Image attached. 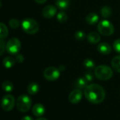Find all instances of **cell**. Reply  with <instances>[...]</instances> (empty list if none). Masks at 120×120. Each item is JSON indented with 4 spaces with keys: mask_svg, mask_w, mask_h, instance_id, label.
I'll return each mask as SVG.
<instances>
[{
    "mask_svg": "<svg viewBox=\"0 0 120 120\" xmlns=\"http://www.w3.org/2000/svg\"><path fill=\"white\" fill-rule=\"evenodd\" d=\"M87 81L85 79L84 77H81V78H79L76 80V83H75V86L76 88H79V89H83V88H85L86 86H87Z\"/></svg>",
    "mask_w": 120,
    "mask_h": 120,
    "instance_id": "20",
    "label": "cell"
},
{
    "mask_svg": "<svg viewBox=\"0 0 120 120\" xmlns=\"http://www.w3.org/2000/svg\"><path fill=\"white\" fill-rule=\"evenodd\" d=\"M98 51L102 54H109L112 52V47L107 42H101L98 45Z\"/></svg>",
    "mask_w": 120,
    "mask_h": 120,
    "instance_id": "11",
    "label": "cell"
},
{
    "mask_svg": "<svg viewBox=\"0 0 120 120\" xmlns=\"http://www.w3.org/2000/svg\"><path fill=\"white\" fill-rule=\"evenodd\" d=\"M84 95L88 102L93 104H99L105 100V91L99 84L92 83L84 88Z\"/></svg>",
    "mask_w": 120,
    "mask_h": 120,
    "instance_id": "1",
    "label": "cell"
},
{
    "mask_svg": "<svg viewBox=\"0 0 120 120\" xmlns=\"http://www.w3.org/2000/svg\"><path fill=\"white\" fill-rule=\"evenodd\" d=\"M32 105L31 98L27 95H20L16 101V106L19 111L22 112H28Z\"/></svg>",
    "mask_w": 120,
    "mask_h": 120,
    "instance_id": "4",
    "label": "cell"
},
{
    "mask_svg": "<svg viewBox=\"0 0 120 120\" xmlns=\"http://www.w3.org/2000/svg\"><path fill=\"white\" fill-rule=\"evenodd\" d=\"M9 30L7 26L3 23L0 22V39H4L8 36Z\"/></svg>",
    "mask_w": 120,
    "mask_h": 120,
    "instance_id": "19",
    "label": "cell"
},
{
    "mask_svg": "<svg viewBox=\"0 0 120 120\" xmlns=\"http://www.w3.org/2000/svg\"><path fill=\"white\" fill-rule=\"evenodd\" d=\"M83 66L86 69L88 70H92L95 68V62L91 59H86L83 61Z\"/></svg>",
    "mask_w": 120,
    "mask_h": 120,
    "instance_id": "21",
    "label": "cell"
},
{
    "mask_svg": "<svg viewBox=\"0 0 120 120\" xmlns=\"http://www.w3.org/2000/svg\"><path fill=\"white\" fill-rule=\"evenodd\" d=\"M112 9L109 7L105 6L101 9V14L105 19L109 18L112 15Z\"/></svg>",
    "mask_w": 120,
    "mask_h": 120,
    "instance_id": "23",
    "label": "cell"
},
{
    "mask_svg": "<svg viewBox=\"0 0 120 120\" xmlns=\"http://www.w3.org/2000/svg\"><path fill=\"white\" fill-rule=\"evenodd\" d=\"M95 75L99 80L107 81L110 79L113 76L112 69L105 65H100L95 68Z\"/></svg>",
    "mask_w": 120,
    "mask_h": 120,
    "instance_id": "2",
    "label": "cell"
},
{
    "mask_svg": "<svg viewBox=\"0 0 120 120\" xmlns=\"http://www.w3.org/2000/svg\"><path fill=\"white\" fill-rule=\"evenodd\" d=\"M1 7H2V2H0V8H1Z\"/></svg>",
    "mask_w": 120,
    "mask_h": 120,
    "instance_id": "34",
    "label": "cell"
},
{
    "mask_svg": "<svg viewBox=\"0 0 120 120\" xmlns=\"http://www.w3.org/2000/svg\"><path fill=\"white\" fill-rule=\"evenodd\" d=\"M2 88L6 92H11L14 90V85L11 81H5L2 83Z\"/></svg>",
    "mask_w": 120,
    "mask_h": 120,
    "instance_id": "22",
    "label": "cell"
},
{
    "mask_svg": "<svg viewBox=\"0 0 120 120\" xmlns=\"http://www.w3.org/2000/svg\"><path fill=\"white\" fill-rule=\"evenodd\" d=\"M86 38H87V40L88 42H90L91 44H96L100 42L101 37H100V34H98V33L91 32L87 35Z\"/></svg>",
    "mask_w": 120,
    "mask_h": 120,
    "instance_id": "13",
    "label": "cell"
},
{
    "mask_svg": "<svg viewBox=\"0 0 120 120\" xmlns=\"http://www.w3.org/2000/svg\"><path fill=\"white\" fill-rule=\"evenodd\" d=\"M98 30L101 35L104 36H110L114 32V27L108 20H103L98 23Z\"/></svg>",
    "mask_w": 120,
    "mask_h": 120,
    "instance_id": "5",
    "label": "cell"
},
{
    "mask_svg": "<svg viewBox=\"0 0 120 120\" xmlns=\"http://www.w3.org/2000/svg\"><path fill=\"white\" fill-rule=\"evenodd\" d=\"M39 88H40L39 85L38 83L33 82L28 85L27 91L30 95H35L39 91Z\"/></svg>",
    "mask_w": 120,
    "mask_h": 120,
    "instance_id": "18",
    "label": "cell"
},
{
    "mask_svg": "<svg viewBox=\"0 0 120 120\" xmlns=\"http://www.w3.org/2000/svg\"><path fill=\"white\" fill-rule=\"evenodd\" d=\"M112 69L120 73V56H116L112 59Z\"/></svg>",
    "mask_w": 120,
    "mask_h": 120,
    "instance_id": "17",
    "label": "cell"
},
{
    "mask_svg": "<svg viewBox=\"0 0 120 120\" xmlns=\"http://www.w3.org/2000/svg\"><path fill=\"white\" fill-rule=\"evenodd\" d=\"M56 7L53 5H48L42 9V15L45 19H52L56 14Z\"/></svg>",
    "mask_w": 120,
    "mask_h": 120,
    "instance_id": "10",
    "label": "cell"
},
{
    "mask_svg": "<svg viewBox=\"0 0 120 120\" xmlns=\"http://www.w3.org/2000/svg\"><path fill=\"white\" fill-rule=\"evenodd\" d=\"M21 48V43L18 38H11L7 43L6 49L8 53L11 54H18Z\"/></svg>",
    "mask_w": 120,
    "mask_h": 120,
    "instance_id": "6",
    "label": "cell"
},
{
    "mask_svg": "<svg viewBox=\"0 0 120 120\" xmlns=\"http://www.w3.org/2000/svg\"><path fill=\"white\" fill-rule=\"evenodd\" d=\"M6 46L7 44L5 43L4 40H3L2 39H0V56L4 54L6 49Z\"/></svg>",
    "mask_w": 120,
    "mask_h": 120,
    "instance_id": "27",
    "label": "cell"
},
{
    "mask_svg": "<svg viewBox=\"0 0 120 120\" xmlns=\"http://www.w3.org/2000/svg\"><path fill=\"white\" fill-rule=\"evenodd\" d=\"M24 60V57L22 54H18L16 56V61L18 62V63H22Z\"/></svg>",
    "mask_w": 120,
    "mask_h": 120,
    "instance_id": "30",
    "label": "cell"
},
{
    "mask_svg": "<svg viewBox=\"0 0 120 120\" xmlns=\"http://www.w3.org/2000/svg\"><path fill=\"white\" fill-rule=\"evenodd\" d=\"M9 26L13 28V29H16L17 28H19V26H20V22L17 20V19H11L9 22Z\"/></svg>",
    "mask_w": 120,
    "mask_h": 120,
    "instance_id": "26",
    "label": "cell"
},
{
    "mask_svg": "<svg viewBox=\"0 0 120 120\" xmlns=\"http://www.w3.org/2000/svg\"><path fill=\"white\" fill-rule=\"evenodd\" d=\"M23 30L28 34L33 35L36 33L39 30V25L38 22L30 18L26 19L21 23Z\"/></svg>",
    "mask_w": 120,
    "mask_h": 120,
    "instance_id": "3",
    "label": "cell"
},
{
    "mask_svg": "<svg viewBox=\"0 0 120 120\" xmlns=\"http://www.w3.org/2000/svg\"><path fill=\"white\" fill-rule=\"evenodd\" d=\"M35 2L38 4H44L47 2V0H35Z\"/></svg>",
    "mask_w": 120,
    "mask_h": 120,
    "instance_id": "32",
    "label": "cell"
},
{
    "mask_svg": "<svg viewBox=\"0 0 120 120\" xmlns=\"http://www.w3.org/2000/svg\"><path fill=\"white\" fill-rule=\"evenodd\" d=\"M16 62V59H14V57L7 56L3 59V65L7 69H11L15 65Z\"/></svg>",
    "mask_w": 120,
    "mask_h": 120,
    "instance_id": "16",
    "label": "cell"
},
{
    "mask_svg": "<svg viewBox=\"0 0 120 120\" xmlns=\"http://www.w3.org/2000/svg\"><path fill=\"white\" fill-rule=\"evenodd\" d=\"M99 20V16L97 14L95 13H89L86 17V21L88 24L89 25H95Z\"/></svg>",
    "mask_w": 120,
    "mask_h": 120,
    "instance_id": "14",
    "label": "cell"
},
{
    "mask_svg": "<svg viewBox=\"0 0 120 120\" xmlns=\"http://www.w3.org/2000/svg\"><path fill=\"white\" fill-rule=\"evenodd\" d=\"M35 120H47V119H45V118H44V117H39V118H38V119H35Z\"/></svg>",
    "mask_w": 120,
    "mask_h": 120,
    "instance_id": "33",
    "label": "cell"
},
{
    "mask_svg": "<svg viewBox=\"0 0 120 120\" xmlns=\"http://www.w3.org/2000/svg\"><path fill=\"white\" fill-rule=\"evenodd\" d=\"M113 47L115 52L120 54V39L116 40L113 43Z\"/></svg>",
    "mask_w": 120,
    "mask_h": 120,
    "instance_id": "28",
    "label": "cell"
},
{
    "mask_svg": "<svg viewBox=\"0 0 120 120\" xmlns=\"http://www.w3.org/2000/svg\"><path fill=\"white\" fill-rule=\"evenodd\" d=\"M44 77L46 80L54 81L57 80L60 76V70L54 67H49L45 69L43 73Z\"/></svg>",
    "mask_w": 120,
    "mask_h": 120,
    "instance_id": "7",
    "label": "cell"
},
{
    "mask_svg": "<svg viewBox=\"0 0 120 120\" xmlns=\"http://www.w3.org/2000/svg\"><path fill=\"white\" fill-rule=\"evenodd\" d=\"M15 105L14 97L10 94L6 95L2 100V107L5 111H11Z\"/></svg>",
    "mask_w": 120,
    "mask_h": 120,
    "instance_id": "8",
    "label": "cell"
},
{
    "mask_svg": "<svg viewBox=\"0 0 120 120\" xmlns=\"http://www.w3.org/2000/svg\"><path fill=\"white\" fill-rule=\"evenodd\" d=\"M83 77L87 81V82H90V81H92L93 80V75L92 73H90V72L85 74Z\"/></svg>",
    "mask_w": 120,
    "mask_h": 120,
    "instance_id": "29",
    "label": "cell"
},
{
    "mask_svg": "<svg viewBox=\"0 0 120 120\" xmlns=\"http://www.w3.org/2000/svg\"><path fill=\"white\" fill-rule=\"evenodd\" d=\"M56 19L57 21L60 23H64L67 22V19H68V16L67 14L65 12L63 11H60L56 15Z\"/></svg>",
    "mask_w": 120,
    "mask_h": 120,
    "instance_id": "24",
    "label": "cell"
},
{
    "mask_svg": "<svg viewBox=\"0 0 120 120\" xmlns=\"http://www.w3.org/2000/svg\"><path fill=\"white\" fill-rule=\"evenodd\" d=\"M56 7L61 10H64L69 8L70 5V0H56Z\"/></svg>",
    "mask_w": 120,
    "mask_h": 120,
    "instance_id": "15",
    "label": "cell"
},
{
    "mask_svg": "<svg viewBox=\"0 0 120 120\" xmlns=\"http://www.w3.org/2000/svg\"><path fill=\"white\" fill-rule=\"evenodd\" d=\"M82 97H83V93L81 90L76 88L70 93L69 95V100L72 104H77L81 100Z\"/></svg>",
    "mask_w": 120,
    "mask_h": 120,
    "instance_id": "9",
    "label": "cell"
},
{
    "mask_svg": "<svg viewBox=\"0 0 120 120\" xmlns=\"http://www.w3.org/2000/svg\"><path fill=\"white\" fill-rule=\"evenodd\" d=\"M33 113L35 116H42L45 112V108L42 104L40 103H37L35 104L32 109Z\"/></svg>",
    "mask_w": 120,
    "mask_h": 120,
    "instance_id": "12",
    "label": "cell"
},
{
    "mask_svg": "<svg viewBox=\"0 0 120 120\" xmlns=\"http://www.w3.org/2000/svg\"><path fill=\"white\" fill-rule=\"evenodd\" d=\"M75 38L77 40L82 41L86 38V33L82 30H79L75 33Z\"/></svg>",
    "mask_w": 120,
    "mask_h": 120,
    "instance_id": "25",
    "label": "cell"
},
{
    "mask_svg": "<svg viewBox=\"0 0 120 120\" xmlns=\"http://www.w3.org/2000/svg\"><path fill=\"white\" fill-rule=\"evenodd\" d=\"M21 120H33V117H31L30 116H23L22 119H21Z\"/></svg>",
    "mask_w": 120,
    "mask_h": 120,
    "instance_id": "31",
    "label": "cell"
}]
</instances>
